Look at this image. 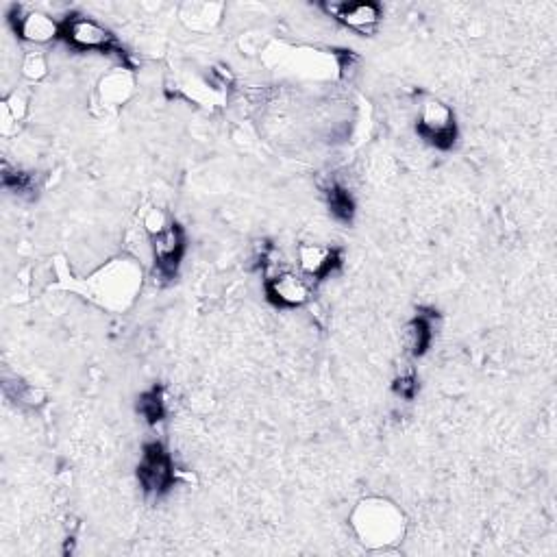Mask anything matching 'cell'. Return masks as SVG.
<instances>
[{
    "mask_svg": "<svg viewBox=\"0 0 557 557\" xmlns=\"http://www.w3.org/2000/svg\"><path fill=\"white\" fill-rule=\"evenodd\" d=\"M225 7L220 3H185L181 7V22L190 31L209 33L222 22Z\"/></svg>",
    "mask_w": 557,
    "mask_h": 557,
    "instance_id": "12",
    "label": "cell"
},
{
    "mask_svg": "<svg viewBox=\"0 0 557 557\" xmlns=\"http://www.w3.org/2000/svg\"><path fill=\"white\" fill-rule=\"evenodd\" d=\"M88 296L107 309H127L142 288V268L135 259H114L88 277Z\"/></svg>",
    "mask_w": 557,
    "mask_h": 557,
    "instance_id": "2",
    "label": "cell"
},
{
    "mask_svg": "<svg viewBox=\"0 0 557 557\" xmlns=\"http://www.w3.org/2000/svg\"><path fill=\"white\" fill-rule=\"evenodd\" d=\"M327 198H329V209L333 212V216L349 222L353 216V201H351L349 192L340 188V185H331Z\"/></svg>",
    "mask_w": 557,
    "mask_h": 557,
    "instance_id": "14",
    "label": "cell"
},
{
    "mask_svg": "<svg viewBox=\"0 0 557 557\" xmlns=\"http://www.w3.org/2000/svg\"><path fill=\"white\" fill-rule=\"evenodd\" d=\"M135 94V77L125 66L111 68L98 81V101L103 107H122Z\"/></svg>",
    "mask_w": 557,
    "mask_h": 557,
    "instance_id": "11",
    "label": "cell"
},
{
    "mask_svg": "<svg viewBox=\"0 0 557 557\" xmlns=\"http://www.w3.org/2000/svg\"><path fill=\"white\" fill-rule=\"evenodd\" d=\"M22 74L29 81H42L48 74V61L42 53H29L22 61Z\"/></svg>",
    "mask_w": 557,
    "mask_h": 557,
    "instance_id": "16",
    "label": "cell"
},
{
    "mask_svg": "<svg viewBox=\"0 0 557 557\" xmlns=\"http://www.w3.org/2000/svg\"><path fill=\"white\" fill-rule=\"evenodd\" d=\"M138 479L142 488L151 494H164L175 481V466H172L168 451L159 442L148 444L144 449L138 466Z\"/></svg>",
    "mask_w": 557,
    "mask_h": 557,
    "instance_id": "6",
    "label": "cell"
},
{
    "mask_svg": "<svg viewBox=\"0 0 557 557\" xmlns=\"http://www.w3.org/2000/svg\"><path fill=\"white\" fill-rule=\"evenodd\" d=\"M418 133L438 148L453 146L457 133L453 109L438 98H425L418 111Z\"/></svg>",
    "mask_w": 557,
    "mask_h": 557,
    "instance_id": "3",
    "label": "cell"
},
{
    "mask_svg": "<svg viewBox=\"0 0 557 557\" xmlns=\"http://www.w3.org/2000/svg\"><path fill=\"white\" fill-rule=\"evenodd\" d=\"M399 386H396V390H399L403 396H407V399H412L414 396V390H416V383H414V377H401L399 381Z\"/></svg>",
    "mask_w": 557,
    "mask_h": 557,
    "instance_id": "20",
    "label": "cell"
},
{
    "mask_svg": "<svg viewBox=\"0 0 557 557\" xmlns=\"http://www.w3.org/2000/svg\"><path fill=\"white\" fill-rule=\"evenodd\" d=\"M16 399L24 405H31V407H37V405H42L44 403V392L40 388H33V386H22V390H18L16 394Z\"/></svg>",
    "mask_w": 557,
    "mask_h": 557,
    "instance_id": "19",
    "label": "cell"
},
{
    "mask_svg": "<svg viewBox=\"0 0 557 557\" xmlns=\"http://www.w3.org/2000/svg\"><path fill=\"white\" fill-rule=\"evenodd\" d=\"M266 294L270 303H275L277 307L296 309L312 301L314 286H312V279H307L303 272L283 268L268 277Z\"/></svg>",
    "mask_w": 557,
    "mask_h": 557,
    "instance_id": "4",
    "label": "cell"
},
{
    "mask_svg": "<svg viewBox=\"0 0 557 557\" xmlns=\"http://www.w3.org/2000/svg\"><path fill=\"white\" fill-rule=\"evenodd\" d=\"M151 251L157 270L166 277H172L177 272V266L185 251V235L183 229L177 222H170V225L151 238Z\"/></svg>",
    "mask_w": 557,
    "mask_h": 557,
    "instance_id": "8",
    "label": "cell"
},
{
    "mask_svg": "<svg viewBox=\"0 0 557 557\" xmlns=\"http://www.w3.org/2000/svg\"><path fill=\"white\" fill-rule=\"evenodd\" d=\"M407 342L414 355H423L427 346L431 344V320L427 316L414 318L410 327H407Z\"/></svg>",
    "mask_w": 557,
    "mask_h": 557,
    "instance_id": "13",
    "label": "cell"
},
{
    "mask_svg": "<svg viewBox=\"0 0 557 557\" xmlns=\"http://www.w3.org/2000/svg\"><path fill=\"white\" fill-rule=\"evenodd\" d=\"M14 29L24 42L35 46L55 42L57 37H61V22L44 14V11H18Z\"/></svg>",
    "mask_w": 557,
    "mask_h": 557,
    "instance_id": "9",
    "label": "cell"
},
{
    "mask_svg": "<svg viewBox=\"0 0 557 557\" xmlns=\"http://www.w3.org/2000/svg\"><path fill=\"white\" fill-rule=\"evenodd\" d=\"M168 225H170V220L164 214V209H157V207L148 209V212L142 218V229L148 233V238H153V235L162 233Z\"/></svg>",
    "mask_w": 557,
    "mask_h": 557,
    "instance_id": "17",
    "label": "cell"
},
{
    "mask_svg": "<svg viewBox=\"0 0 557 557\" xmlns=\"http://www.w3.org/2000/svg\"><path fill=\"white\" fill-rule=\"evenodd\" d=\"M325 9L338 22H342L346 29L362 35L373 33L383 18L381 7L375 3H340V5H329Z\"/></svg>",
    "mask_w": 557,
    "mask_h": 557,
    "instance_id": "10",
    "label": "cell"
},
{
    "mask_svg": "<svg viewBox=\"0 0 557 557\" xmlns=\"http://www.w3.org/2000/svg\"><path fill=\"white\" fill-rule=\"evenodd\" d=\"M351 527L355 538L366 549L386 551L403 542L407 518L396 503L381 497H368L355 505L351 514Z\"/></svg>",
    "mask_w": 557,
    "mask_h": 557,
    "instance_id": "1",
    "label": "cell"
},
{
    "mask_svg": "<svg viewBox=\"0 0 557 557\" xmlns=\"http://www.w3.org/2000/svg\"><path fill=\"white\" fill-rule=\"evenodd\" d=\"M61 37L77 51H111L116 37L101 22L85 16H72L61 22Z\"/></svg>",
    "mask_w": 557,
    "mask_h": 557,
    "instance_id": "5",
    "label": "cell"
},
{
    "mask_svg": "<svg viewBox=\"0 0 557 557\" xmlns=\"http://www.w3.org/2000/svg\"><path fill=\"white\" fill-rule=\"evenodd\" d=\"M140 412L146 416V420H151V423H157V420H162L164 416V401H162V392L157 388L146 392L142 399H140Z\"/></svg>",
    "mask_w": 557,
    "mask_h": 557,
    "instance_id": "15",
    "label": "cell"
},
{
    "mask_svg": "<svg viewBox=\"0 0 557 557\" xmlns=\"http://www.w3.org/2000/svg\"><path fill=\"white\" fill-rule=\"evenodd\" d=\"M296 264H299V272H303L307 279L320 281L327 279L331 272H336V268L342 264V257L333 246L305 242L296 251Z\"/></svg>",
    "mask_w": 557,
    "mask_h": 557,
    "instance_id": "7",
    "label": "cell"
},
{
    "mask_svg": "<svg viewBox=\"0 0 557 557\" xmlns=\"http://www.w3.org/2000/svg\"><path fill=\"white\" fill-rule=\"evenodd\" d=\"M27 109H29L27 98H24L20 92H14L3 101V111L11 116V120H14L16 125L24 120V116H27Z\"/></svg>",
    "mask_w": 557,
    "mask_h": 557,
    "instance_id": "18",
    "label": "cell"
}]
</instances>
